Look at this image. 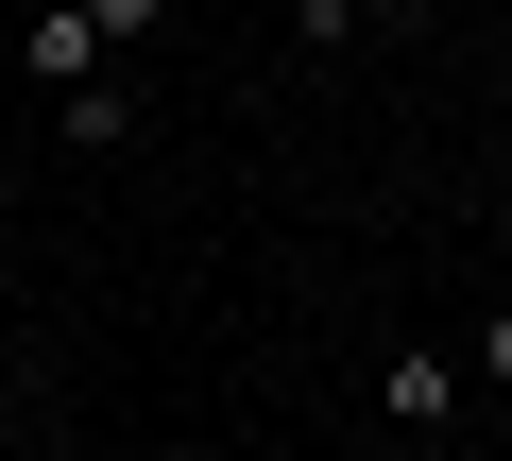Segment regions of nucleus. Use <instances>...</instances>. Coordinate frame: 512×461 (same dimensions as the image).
I'll return each mask as SVG.
<instances>
[{
	"mask_svg": "<svg viewBox=\"0 0 512 461\" xmlns=\"http://www.w3.org/2000/svg\"><path fill=\"white\" fill-rule=\"evenodd\" d=\"M35 86H52V103H69V86H103V35L69 18V0H35Z\"/></svg>",
	"mask_w": 512,
	"mask_h": 461,
	"instance_id": "f257e3e1",
	"label": "nucleus"
},
{
	"mask_svg": "<svg viewBox=\"0 0 512 461\" xmlns=\"http://www.w3.org/2000/svg\"><path fill=\"white\" fill-rule=\"evenodd\" d=\"M376 410H393V427H444V410H461V393H444V342H393V376H376Z\"/></svg>",
	"mask_w": 512,
	"mask_h": 461,
	"instance_id": "f03ea898",
	"label": "nucleus"
},
{
	"mask_svg": "<svg viewBox=\"0 0 512 461\" xmlns=\"http://www.w3.org/2000/svg\"><path fill=\"white\" fill-rule=\"evenodd\" d=\"M69 18H86V35H103V52H137V35H154V18H171V0H69Z\"/></svg>",
	"mask_w": 512,
	"mask_h": 461,
	"instance_id": "7ed1b4c3",
	"label": "nucleus"
},
{
	"mask_svg": "<svg viewBox=\"0 0 512 461\" xmlns=\"http://www.w3.org/2000/svg\"><path fill=\"white\" fill-rule=\"evenodd\" d=\"M478 359H495V393H512V308H495V325H478Z\"/></svg>",
	"mask_w": 512,
	"mask_h": 461,
	"instance_id": "20e7f679",
	"label": "nucleus"
},
{
	"mask_svg": "<svg viewBox=\"0 0 512 461\" xmlns=\"http://www.w3.org/2000/svg\"><path fill=\"white\" fill-rule=\"evenodd\" d=\"M35 461H103V444H35Z\"/></svg>",
	"mask_w": 512,
	"mask_h": 461,
	"instance_id": "39448f33",
	"label": "nucleus"
},
{
	"mask_svg": "<svg viewBox=\"0 0 512 461\" xmlns=\"http://www.w3.org/2000/svg\"><path fill=\"white\" fill-rule=\"evenodd\" d=\"M0 308H18V257H0Z\"/></svg>",
	"mask_w": 512,
	"mask_h": 461,
	"instance_id": "423d86ee",
	"label": "nucleus"
},
{
	"mask_svg": "<svg viewBox=\"0 0 512 461\" xmlns=\"http://www.w3.org/2000/svg\"><path fill=\"white\" fill-rule=\"evenodd\" d=\"M0 222H18V171H0Z\"/></svg>",
	"mask_w": 512,
	"mask_h": 461,
	"instance_id": "0eeeda50",
	"label": "nucleus"
},
{
	"mask_svg": "<svg viewBox=\"0 0 512 461\" xmlns=\"http://www.w3.org/2000/svg\"><path fill=\"white\" fill-rule=\"evenodd\" d=\"M495 444H512V393H495Z\"/></svg>",
	"mask_w": 512,
	"mask_h": 461,
	"instance_id": "6e6552de",
	"label": "nucleus"
},
{
	"mask_svg": "<svg viewBox=\"0 0 512 461\" xmlns=\"http://www.w3.org/2000/svg\"><path fill=\"white\" fill-rule=\"evenodd\" d=\"M444 18H461V0H444Z\"/></svg>",
	"mask_w": 512,
	"mask_h": 461,
	"instance_id": "1a4fd4ad",
	"label": "nucleus"
}]
</instances>
